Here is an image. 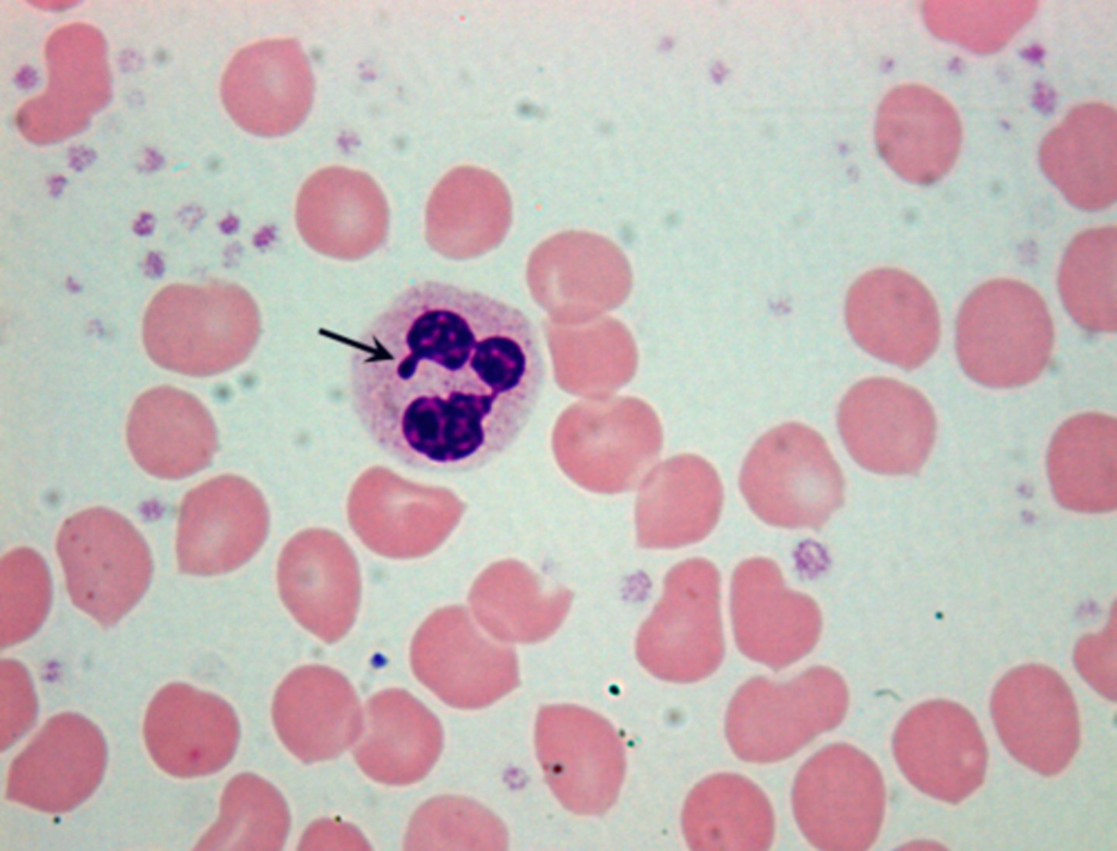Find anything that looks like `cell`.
Segmentation results:
<instances>
[{
  "label": "cell",
  "instance_id": "cell-1",
  "mask_svg": "<svg viewBox=\"0 0 1117 851\" xmlns=\"http://www.w3.org/2000/svg\"><path fill=\"white\" fill-rule=\"evenodd\" d=\"M545 380L539 331L521 309L437 279L406 287L351 343L358 421L418 470L465 472L497 457L529 422Z\"/></svg>",
  "mask_w": 1117,
  "mask_h": 851
},
{
  "label": "cell",
  "instance_id": "cell-2",
  "mask_svg": "<svg viewBox=\"0 0 1117 851\" xmlns=\"http://www.w3.org/2000/svg\"><path fill=\"white\" fill-rule=\"evenodd\" d=\"M1053 346L1047 305L1020 280L982 284L959 312L957 355L964 372L982 385L1009 388L1032 382L1046 368Z\"/></svg>",
  "mask_w": 1117,
  "mask_h": 851
},
{
  "label": "cell",
  "instance_id": "cell-3",
  "mask_svg": "<svg viewBox=\"0 0 1117 851\" xmlns=\"http://www.w3.org/2000/svg\"><path fill=\"white\" fill-rule=\"evenodd\" d=\"M740 488L761 520L783 528L820 529L844 500L843 476L824 438L797 422L757 440L745 458Z\"/></svg>",
  "mask_w": 1117,
  "mask_h": 851
},
{
  "label": "cell",
  "instance_id": "cell-4",
  "mask_svg": "<svg viewBox=\"0 0 1117 851\" xmlns=\"http://www.w3.org/2000/svg\"><path fill=\"white\" fill-rule=\"evenodd\" d=\"M848 704L844 681L829 668H812L785 683L755 678L729 705L726 738L743 760L779 762L836 728Z\"/></svg>",
  "mask_w": 1117,
  "mask_h": 851
},
{
  "label": "cell",
  "instance_id": "cell-5",
  "mask_svg": "<svg viewBox=\"0 0 1117 851\" xmlns=\"http://www.w3.org/2000/svg\"><path fill=\"white\" fill-rule=\"evenodd\" d=\"M57 551L73 603L110 626L144 594L152 574L147 546L121 515L89 508L68 518Z\"/></svg>",
  "mask_w": 1117,
  "mask_h": 851
},
{
  "label": "cell",
  "instance_id": "cell-6",
  "mask_svg": "<svg viewBox=\"0 0 1117 851\" xmlns=\"http://www.w3.org/2000/svg\"><path fill=\"white\" fill-rule=\"evenodd\" d=\"M876 764L848 744L815 754L798 771L793 811L806 839L822 850L857 851L876 840L885 810Z\"/></svg>",
  "mask_w": 1117,
  "mask_h": 851
},
{
  "label": "cell",
  "instance_id": "cell-7",
  "mask_svg": "<svg viewBox=\"0 0 1117 851\" xmlns=\"http://www.w3.org/2000/svg\"><path fill=\"white\" fill-rule=\"evenodd\" d=\"M536 748L548 784L567 810L598 815L616 800L625 772L624 746L600 715L573 705L541 708Z\"/></svg>",
  "mask_w": 1117,
  "mask_h": 851
},
{
  "label": "cell",
  "instance_id": "cell-8",
  "mask_svg": "<svg viewBox=\"0 0 1117 851\" xmlns=\"http://www.w3.org/2000/svg\"><path fill=\"white\" fill-rule=\"evenodd\" d=\"M637 655L650 673L671 682L698 681L719 667L724 655L720 576L711 562L698 558L677 567Z\"/></svg>",
  "mask_w": 1117,
  "mask_h": 851
},
{
  "label": "cell",
  "instance_id": "cell-9",
  "mask_svg": "<svg viewBox=\"0 0 1117 851\" xmlns=\"http://www.w3.org/2000/svg\"><path fill=\"white\" fill-rule=\"evenodd\" d=\"M838 428L862 467L882 475H914L932 451L936 419L917 389L876 376L848 391L839 406Z\"/></svg>",
  "mask_w": 1117,
  "mask_h": 851
},
{
  "label": "cell",
  "instance_id": "cell-10",
  "mask_svg": "<svg viewBox=\"0 0 1117 851\" xmlns=\"http://www.w3.org/2000/svg\"><path fill=\"white\" fill-rule=\"evenodd\" d=\"M992 715L1010 754L1044 776L1060 772L1074 756L1079 716L1065 680L1042 664L1008 672L996 685Z\"/></svg>",
  "mask_w": 1117,
  "mask_h": 851
},
{
  "label": "cell",
  "instance_id": "cell-11",
  "mask_svg": "<svg viewBox=\"0 0 1117 851\" xmlns=\"http://www.w3.org/2000/svg\"><path fill=\"white\" fill-rule=\"evenodd\" d=\"M845 321L860 347L905 370L927 361L940 336L934 298L918 279L897 268H876L853 283Z\"/></svg>",
  "mask_w": 1117,
  "mask_h": 851
},
{
  "label": "cell",
  "instance_id": "cell-12",
  "mask_svg": "<svg viewBox=\"0 0 1117 851\" xmlns=\"http://www.w3.org/2000/svg\"><path fill=\"white\" fill-rule=\"evenodd\" d=\"M897 763L925 794L958 803L984 780L987 750L974 717L950 700H930L911 709L893 736Z\"/></svg>",
  "mask_w": 1117,
  "mask_h": 851
},
{
  "label": "cell",
  "instance_id": "cell-13",
  "mask_svg": "<svg viewBox=\"0 0 1117 851\" xmlns=\"http://www.w3.org/2000/svg\"><path fill=\"white\" fill-rule=\"evenodd\" d=\"M731 615L738 649L774 670L806 656L821 631L816 602L789 589L779 566L767 558L747 559L735 568Z\"/></svg>",
  "mask_w": 1117,
  "mask_h": 851
},
{
  "label": "cell",
  "instance_id": "cell-14",
  "mask_svg": "<svg viewBox=\"0 0 1117 851\" xmlns=\"http://www.w3.org/2000/svg\"><path fill=\"white\" fill-rule=\"evenodd\" d=\"M106 745L100 731L76 714L49 719L11 764L7 799L47 813L70 811L101 780Z\"/></svg>",
  "mask_w": 1117,
  "mask_h": 851
},
{
  "label": "cell",
  "instance_id": "cell-15",
  "mask_svg": "<svg viewBox=\"0 0 1117 851\" xmlns=\"http://www.w3.org/2000/svg\"><path fill=\"white\" fill-rule=\"evenodd\" d=\"M221 96L232 119L252 133L295 129L313 96L311 69L298 41L268 39L240 50L224 74Z\"/></svg>",
  "mask_w": 1117,
  "mask_h": 851
},
{
  "label": "cell",
  "instance_id": "cell-16",
  "mask_svg": "<svg viewBox=\"0 0 1117 851\" xmlns=\"http://www.w3.org/2000/svg\"><path fill=\"white\" fill-rule=\"evenodd\" d=\"M146 747L159 768L192 778L218 771L232 758L239 724L221 698L183 683L163 687L144 720Z\"/></svg>",
  "mask_w": 1117,
  "mask_h": 851
},
{
  "label": "cell",
  "instance_id": "cell-17",
  "mask_svg": "<svg viewBox=\"0 0 1117 851\" xmlns=\"http://www.w3.org/2000/svg\"><path fill=\"white\" fill-rule=\"evenodd\" d=\"M272 712L281 742L304 763L340 755L358 740L363 726L351 684L324 666L291 672L275 694Z\"/></svg>",
  "mask_w": 1117,
  "mask_h": 851
},
{
  "label": "cell",
  "instance_id": "cell-18",
  "mask_svg": "<svg viewBox=\"0 0 1117 851\" xmlns=\"http://www.w3.org/2000/svg\"><path fill=\"white\" fill-rule=\"evenodd\" d=\"M877 149L903 179L929 184L953 165L961 144V122L953 106L921 84L892 88L879 105Z\"/></svg>",
  "mask_w": 1117,
  "mask_h": 851
},
{
  "label": "cell",
  "instance_id": "cell-19",
  "mask_svg": "<svg viewBox=\"0 0 1117 851\" xmlns=\"http://www.w3.org/2000/svg\"><path fill=\"white\" fill-rule=\"evenodd\" d=\"M411 667L439 698L461 709L491 705L519 683L513 651L481 642L453 620L437 621L418 636Z\"/></svg>",
  "mask_w": 1117,
  "mask_h": 851
},
{
  "label": "cell",
  "instance_id": "cell-20",
  "mask_svg": "<svg viewBox=\"0 0 1117 851\" xmlns=\"http://www.w3.org/2000/svg\"><path fill=\"white\" fill-rule=\"evenodd\" d=\"M47 58L48 88L22 108L17 120L37 142L80 130L109 95L104 43L96 29L77 24L60 28L48 43Z\"/></svg>",
  "mask_w": 1117,
  "mask_h": 851
},
{
  "label": "cell",
  "instance_id": "cell-21",
  "mask_svg": "<svg viewBox=\"0 0 1117 851\" xmlns=\"http://www.w3.org/2000/svg\"><path fill=\"white\" fill-rule=\"evenodd\" d=\"M225 289L217 284L171 285L144 317L146 350L159 365L189 375L219 371L225 362Z\"/></svg>",
  "mask_w": 1117,
  "mask_h": 851
},
{
  "label": "cell",
  "instance_id": "cell-22",
  "mask_svg": "<svg viewBox=\"0 0 1117 851\" xmlns=\"http://www.w3.org/2000/svg\"><path fill=\"white\" fill-rule=\"evenodd\" d=\"M1117 116L1114 107L1085 103L1070 110L1040 147L1043 171L1074 206L1100 211L1117 196Z\"/></svg>",
  "mask_w": 1117,
  "mask_h": 851
},
{
  "label": "cell",
  "instance_id": "cell-23",
  "mask_svg": "<svg viewBox=\"0 0 1117 851\" xmlns=\"http://www.w3.org/2000/svg\"><path fill=\"white\" fill-rule=\"evenodd\" d=\"M127 439L139 465L159 478L179 479L208 465L216 448L215 429L192 395L160 386L134 404Z\"/></svg>",
  "mask_w": 1117,
  "mask_h": 851
},
{
  "label": "cell",
  "instance_id": "cell-24",
  "mask_svg": "<svg viewBox=\"0 0 1117 851\" xmlns=\"http://www.w3.org/2000/svg\"><path fill=\"white\" fill-rule=\"evenodd\" d=\"M355 759L375 781L404 786L422 779L442 750L436 717L412 695L392 688L372 696Z\"/></svg>",
  "mask_w": 1117,
  "mask_h": 851
},
{
  "label": "cell",
  "instance_id": "cell-25",
  "mask_svg": "<svg viewBox=\"0 0 1117 851\" xmlns=\"http://www.w3.org/2000/svg\"><path fill=\"white\" fill-rule=\"evenodd\" d=\"M1117 422L1089 412L1067 420L1054 435L1047 458L1057 501L1083 513L1114 511L1117 505Z\"/></svg>",
  "mask_w": 1117,
  "mask_h": 851
},
{
  "label": "cell",
  "instance_id": "cell-26",
  "mask_svg": "<svg viewBox=\"0 0 1117 851\" xmlns=\"http://www.w3.org/2000/svg\"><path fill=\"white\" fill-rule=\"evenodd\" d=\"M683 832L693 850H766L774 822L764 792L733 774L708 777L685 801Z\"/></svg>",
  "mask_w": 1117,
  "mask_h": 851
},
{
  "label": "cell",
  "instance_id": "cell-27",
  "mask_svg": "<svg viewBox=\"0 0 1117 851\" xmlns=\"http://www.w3.org/2000/svg\"><path fill=\"white\" fill-rule=\"evenodd\" d=\"M243 498L240 486L228 478L204 482L187 494L178 522L180 571L209 575L235 564L245 536Z\"/></svg>",
  "mask_w": 1117,
  "mask_h": 851
},
{
  "label": "cell",
  "instance_id": "cell-28",
  "mask_svg": "<svg viewBox=\"0 0 1117 851\" xmlns=\"http://www.w3.org/2000/svg\"><path fill=\"white\" fill-rule=\"evenodd\" d=\"M1116 226L1079 233L1065 252L1060 296L1068 313L1088 331H1116Z\"/></svg>",
  "mask_w": 1117,
  "mask_h": 851
},
{
  "label": "cell",
  "instance_id": "cell-29",
  "mask_svg": "<svg viewBox=\"0 0 1117 851\" xmlns=\"http://www.w3.org/2000/svg\"><path fill=\"white\" fill-rule=\"evenodd\" d=\"M289 829L281 794L264 779L241 774L227 784L216 823L197 850H280Z\"/></svg>",
  "mask_w": 1117,
  "mask_h": 851
},
{
  "label": "cell",
  "instance_id": "cell-30",
  "mask_svg": "<svg viewBox=\"0 0 1117 851\" xmlns=\"http://www.w3.org/2000/svg\"><path fill=\"white\" fill-rule=\"evenodd\" d=\"M301 220L321 237H340L345 231H376L384 213V199L374 180L364 172L332 166L313 173L299 196Z\"/></svg>",
  "mask_w": 1117,
  "mask_h": 851
},
{
  "label": "cell",
  "instance_id": "cell-31",
  "mask_svg": "<svg viewBox=\"0 0 1117 851\" xmlns=\"http://www.w3.org/2000/svg\"><path fill=\"white\" fill-rule=\"evenodd\" d=\"M507 834L501 820L478 803L459 796L428 801L410 820L407 850H504Z\"/></svg>",
  "mask_w": 1117,
  "mask_h": 851
},
{
  "label": "cell",
  "instance_id": "cell-32",
  "mask_svg": "<svg viewBox=\"0 0 1117 851\" xmlns=\"http://www.w3.org/2000/svg\"><path fill=\"white\" fill-rule=\"evenodd\" d=\"M1035 1H925L922 14L930 32L977 53L1002 48L1033 16Z\"/></svg>",
  "mask_w": 1117,
  "mask_h": 851
},
{
  "label": "cell",
  "instance_id": "cell-33",
  "mask_svg": "<svg viewBox=\"0 0 1117 851\" xmlns=\"http://www.w3.org/2000/svg\"><path fill=\"white\" fill-rule=\"evenodd\" d=\"M668 480L669 541L686 544L704 539L716 526L723 502L716 469L704 458L687 455L672 463Z\"/></svg>",
  "mask_w": 1117,
  "mask_h": 851
},
{
  "label": "cell",
  "instance_id": "cell-34",
  "mask_svg": "<svg viewBox=\"0 0 1117 851\" xmlns=\"http://www.w3.org/2000/svg\"><path fill=\"white\" fill-rule=\"evenodd\" d=\"M1 647L31 636L41 624L50 602V582L41 558L16 549L1 560Z\"/></svg>",
  "mask_w": 1117,
  "mask_h": 851
},
{
  "label": "cell",
  "instance_id": "cell-35",
  "mask_svg": "<svg viewBox=\"0 0 1117 851\" xmlns=\"http://www.w3.org/2000/svg\"><path fill=\"white\" fill-rule=\"evenodd\" d=\"M2 748L27 730L36 716V699L24 668L11 660L1 662Z\"/></svg>",
  "mask_w": 1117,
  "mask_h": 851
},
{
  "label": "cell",
  "instance_id": "cell-36",
  "mask_svg": "<svg viewBox=\"0 0 1117 851\" xmlns=\"http://www.w3.org/2000/svg\"><path fill=\"white\" fill-rule=\"evenodd\" d=\"M300 849H369L361 834L351 826L321 820L313 824L300 841Z\"/></svg>",
  "mask_w": 1117,
  "mask_h": 851
}]
</instances>
